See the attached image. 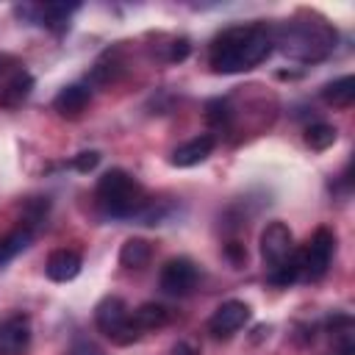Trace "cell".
<instances>
[{"label": "cell", "instance_id": "cell-4", "mask_svg": "<svg viewBox=\"0 0 355 355\" xmlns=\"http://www.w3.org/2000/svg\"><path fill=\"white\" fill-rule=\"evenodd\" d=\"M94 324L103 336L114 338L116 344H130L133 338H139L130 324V308L122 297H103L94 308Z\"/></svg>", "mask_w": 355, "mask_h": 355}, {"label": "cell", "instance_id": "cell-18", "mask_svg": "<svg viewBox=\"0 0 355 355\" xmlns=\"http://www.w3.org/2000/svg\"><path fill=\"white\" fill-rule=\"evenodd\" d=\"M333 141H336V128L327 122H316L305 130V144L311 150H327Z\"/></svg>", "mask_w": 355, "mask_h": 355}, {"label": "cell", "instance_id": "cell-15", "mask_svg": "<svg viewBox=\"0 0 355 355\" xmlns=\"http://www.w3.org/2000/svg\"><path fill=\"white\" fill-rule=\"evenodd\" d=\"M150 255H153V250L144 239H128L119 250V263L128 269H141L150 261Z\"/></svg>", "mask_w": 355, "mask_h": 355}, {"label": "cell", "instance_id": "cell-12", "mask_svg": "<svg viewBox=\"0 0 355 355\" xmlns=\"http://www.w3.org/2000/svg\"><path fill=\"white\" fill-rule=\"evenodd\" d=\"M89 89L80 86V83H72V86H64L55 100H53V108L61 114V116H78L86 105H89Z\"/></svg>", "mask_w": 355, "mask_h": 355}, {"label": "cell", "instance_id": "cell-1", "mask_svg": "<svg viewBox=\"0 0 355 355\" xmlns=\"http://www.w3.org/2000/svg\"><path fill=\"white\" fill-rule=\"evenodd\" d=\"M272 36L261 25H233L225 28L214 42L208 61L216 72L233 75L258 67L269 53H272Z\"/></svg>", "mask_w": 355, "mask_h": 355}, {"label": "cell", "instance_id": "cell-6", "mask_svg": "<svg viewBox=\"0 0 355 355\" xmlns=\"http://www.w3.org/2000/svg\"><path fill=\"white\" fill-rule=\"evenodd\" d=\"M294 255V239H291V230L288 225L283 222H269L261 233V258L269 269L286 263L288 258Z\"/></svg>", "mask_w": 355, "mask_h": 355}, {"label": "cell", "instance_id": "cell-14", "mask_svg": "<svg viewBox=\"0 0 355 355\" xmlns=\"http://www.w3.org/2000/svg\"><path fill=\"white\" fill-rule=\"evenodd\" d=\"M322 100H324L327 105H333V108H347V105H352V100H355V78H352V75H344V78L327 83V86L322 89Z\"/></svg>", "mask_w": 355, "mask_h": 355}, {"label": "cell", "instance_id": "cell-20", "mask_svg": "<svg viewBox=\"0 0 355 355\" xmlns=\"http://www.w3.org/2000/svg\"><path fill=\"white\" fill-rule=\"evenodd\" d=\"M208 119H211L214 125H222V122L227 119V105H225L222 100H214V103H208Z\"/></svg>", "mask_w": 355, "mask_h": 355}, {"label": "cell", "instance_id": "cell-7", "mask_svg": "<svg viewBox=\"0 0 355 355\" xmlns=\"http://www.w3.org/2000/svg\"><path fill=\"white\" fill-rule=\"evenodd\" d=\"M197 277H200V272H197L194 261H189V258H169V261L164 263L158 280H161V288H164L166 294L183 297V294H189V291L197 286Z\"/></svg>", "mask_w": 355, "mask_h": 355}, {"label": "cell", "instance_id": "cell-8", "mask_svg": "<svg viewBox=\"0 0 355 355\" xmlns=\"http://www.w3.org/2000/svg\"><path fill=\"white\" fill-rule=\"evenodd\" d=\"M31 347V319L11 313L0 319V355H25Z\"/></svg>", "mask_w": 355, "mask_h": 355}, {"label": "cell", "instance_id": "cell-11", "mask_svg": "<svg viewBox=\"0 0 355 355\" xmlns=\"http://www.w3.org/2000/svg\"><path fill=\"white\" fill-rule=\"evenodd\" d=\"M44 272H47L50 280L67 283V280L78 277V272H80V255L75 250H55V252H50V258L44 263Z\"/></svg>", "mask_w": 355, "mask_h": 355}, {"label": "cell", "instance_id": "cell-13", "mask_svg": "<svg viewBox=\"0 0 355 355\" xmlns=\"http://www.w3.org/2000/svg\"><path fill=\"white\" fill-rule=\"evenodd\" d=\"M166 319H169V313H166V308L158 305V302H144V305H139V308L130 313V324H133V330H136L139 336H141V330L164 327Z\"/></svg>", "mask_w": 355, "mask_h": 355}, {"label": "cell", "instance_id": "cell-21", "mask_svg": "<svg viewBox=\"0 0 355 355\" xmlns=\"http://www.w3.org/2000/svg\"><path fill=\"white\" fill-rule=\"evenodd\" d=\"M67 355H103V349L97 344H92V341H75Z\"/></svg>", "mask_w": 355, "mask_h": 355}, {"label": "cell", "instance_id": "cell-19", "mask_svg": "<svg viewBox=\"0 0 355 355\" xmlns=\"http://www.w3.org/2000/svg\"><path fill=\"white\" fill-rule=\"evenodd\" d=\"M97 164H100V153H97V150H86V153H78V155L72 158V166H75L78 172H92Z\"/></svg>", "mask_w": 355, "mask_h": 355}, {"label": "cell", "instance_id": "cell-10", "mask_svg": "<svg viewBox=\"0 0 355 355\" xmlns=\"http://www.w3.org/2000/svg\"><path fill=\"white\" fill-rule=\"evenodd\" d=\"M214 136L211 133H202V136H194V139H189L186 144H180L175 153H172V166H180V169H186V166H197V164H202L208 155H211V150H214Z\"/></svg>", "mask_w": 355, "mask_h": 355}, {"label": "cell", "instance_id": "cell-22", "mask_svg": "<svg viewBox=\"0 0 355 355\" xmlns=\"http://www.w3.org/2000/svg\"><path fill=\"white\" fill-rule=\"evenodd\" d=\"M172 355H194V349H191L189 344H178V347L172 349Z\"/></svg>", "mask_w": 355, "mask_h": 355}, {"label": "cell", "instance_id": "cell-2", "mask_svg": "<svg viewBox=\"0 0 355 355\" xmlns=\"http://www.w3.org/2000/svg\"><path fill=\"white\" fill-rule=\"evenodd\" d=\"M97 205L108 214V216H136L144 205H147V194L141 189V183L128 175L125 169H108L100 180H97Z\"/></svg>", "mask_w": 355, "mask_h": 355}, {"label": "cell", "instance_id": "cell-23", "mask_svg": "<svg viewBox=\"0 0 355 355\" xmlns=\"http://www.w3.org/2000/svg\"><path fill=\"white\" fill-rule=\"evenodd\" d=\"M6 64H8V58H6V55H0V78H3V75H6V78H8V75H11V72H8V67H6Z\"/></svg>", "mask_w": 355, "mask_h": 355}, {"label": "cell", "instance_id": "cell-3", "mask_svg": "<svg viewBox=\"0 0 355 355\" xmlns=\"http://www.w3.org/2000/svg\"><path fill=\"white\" fill-rule=\"evenodd\" d=\"M280 44L288 55H297L302 61H311V58H322L324 53L333 50L336 44V33L327 28V25H297V28H288L283 31L280 36Z\"/></svg>", "mask_w": 355, "mask_h": 355}, {"label": "cell", "instance_id": "cell-17", "mask_svg": "<svg viewBox=\"0 0 355 355\" xmlns=\"http://www.w3.org/2000/svg\"><path fill=\"white\" fill-rule=\"evenodd\" d=\"M75 8H78L75 3H72V6H67V3H47V6H39L36 11H39V17L44 19L42 25L64 28V25H67V19H69V14H72Z\"/></svg>", "mask_w": 355, "mask_h": 355}, {"label": "cell", "instance_id": "cell-9", "mask_svg": "<svg viewBox=\"0 0 355 355\" xmlns=\"http://www.w3.org/2000/svg\"><path fill=\"white\" fill-rule=\"evenodd\" d=\"M247 319H250V305L241 302V300H227V302H222V305L214 311V316L208 319V330H211L216 338H227V336H233L236 330H241V327L247 324Z\"/></svg>", "mask_w": 355, "mask_h": 355}, {"label": "cell", "instance_id": "cell-5", "mask_svg": "<svg viewBox=\"0 0 355 355\" xmlns=\"http://www.w3.org/2000/svg\"><path fill=\"white\" fill-rule=\"evenodd\" d=\"M333 250H336V236L327 230V227H319L311 241L297 250V269H300V277L302 280H319L324 277V272L330 269V261H333Z\"/></svg>", "mask_w": 355, "mask_h": 355}, {"label": "cell", "instance_id": "cell-16", "mask_svg": "<svg viewBox=\"0 0 355 355\" xmlns=\"http://www.w3.org/2000/svg\"><path fill=\"white\" fill-rule=\"evenodd\" d=\"M31 236H33V225H22V227H17L14 233H8L6 239H0V266L8 263L17 252L25 250L28 241H31Z\"/></svg>", "mask_w": 355, "mask_h": 355}]
</instances>
